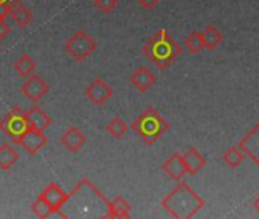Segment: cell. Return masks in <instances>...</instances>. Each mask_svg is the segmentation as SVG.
Wrapping results in <instances>:
<instances>
[{
	"mask_svg": "<svg viewBox=\"0 0 259 219\" xmlns=\"http://www.w3.org/2000/svg\"><path fill=\"white\" fill-rule=\"evenodd\" d=\"M160 204L169 216L176 219H189L206 205V201L186 181L180 180Z\"/></svg>",
	"mask_w": 259,
	"mask_h": 219,
	"instance_id": "obj_1",
	"label": "cell"
},
{
	"mask_svg": "<svg viewBox=\"0 0 259 219\" xmlns=\"http://www.w3.org/2000/svg\"><path fill=\"white\" fill-rule=\"evenodd\" d=\"M72 208H76L75 216H99L105 217L108 210V199L89 180H81L70 192L69 199Z\"/></svg>",
	"mask_w": 259,
	"mask_h": 219,
	"instance_id": "obj_2",
	"label": "cell"
},
{
	"mask_svg": "<svg viewBox=\"0 0 259 219\" xmlns=\"http://www.w3.org/2000/svg\"><path fill=\"white\" fill-rule=\"evenodd\" d=\"M182 46L166 32V29H160L159 32H156L142 46V53L160 70L168 69L182 55Z\"/></svg>",
	"mask_w": 259,
	"mask_h": 219,
	"instance_id": "obj_3",
	"label": "cell"
},
{
	"mask_svg": "<svg viewBox=\"0 0 259 219\" xmlns=\"http://www.w3.org/2000/svg\"><path fill=\"white\" fill-rule=\"evenodd\" d=\"M132 130L147 143L154 145L165 133L169 131V122L156 108H147L133 121Z\"/></svg>",
	"mask_w": 259,
	"mask_h": 219,
	"instance_id": "obj_4",
	"label": "cell"
},
{
	"mask_svg": "<svg viewBox=\"0 0 259 219\" xmlns=\"http://www.w3.org/2000/svg\"><path fill=\"white\" fill-rule=\"evenodd\" d=\"M98 49V43L84 31H76L64 43V50L78 63L85 61Z\"/></svg>",
	"mask_w": 259,
	"mask_h": 219,
	"instance_id": "obj_5",
	"label": "cell"
},
{
	"mask_svg": "<svg viewBox=\"0 0 259 219\" xmlns=\"http://www.w3.org/2000/svg\"><path fill=\"white\" fill-rule=\"evenodd\" d=\"M28 128H29V122H28L26 110L20 106H14L11 112L0 121V130H2V133L7 137H10L14 143H17L20 136Z\"/></svg>",
	"mask_w": 259,
	"mask_h": 219,
	"instance_id": "obj_6",
	"label": "cell"
},
{
	"mask_svg": "<svg viewBox=\"0 0 259 219\" xmlns=\"http://www.w3.org/2000/svg\"><path fill=\"white\" fill-rule=\"evenodd\" d=\"M49 85L48 82L40 76V75H35L32 73L26 82H23L20 85V91L23 96H26V99H29L32 103H38L48 93H49Z\"/></svg>",
	"mask_w": 259,
	"mask_h": 219,
	"instance_id": "obj_7",
	"label": "cell"
},
{
	"mask_svg": "<svg viewBox=\"0 0 259 219\" xmlns=\"http://www.w3.org/2000/svg\"><path fill=\"white\" fill-rule=\"evenodd\" d=\"M17 145H20L28 154L37 155L46 145H48V137L45 136V131L35 130V128H28L20 139L17 140Z\"/></svg>",
	"mask_w": 259,
	"mask_h": 219,
	"instance_id": "obj_8",
	"label": "cell"
},
{
	"mask_svg": "<svg viewBox=\"0 0 259 219\" xmlns=\"http://www.w3.org/2000/svg\"><path fill=\"white\" fill-rule=\"evenodd\" d=\"M84 96L93 103V105H104L107 103L111 96H113V90L111 87L102 79V78H96L93 79L84 90Z\"/></svg>",
	"mask_w": 259,
	"mask_h": 219,
	"instance_id": "obj_9",
	"label": "cell"
},
{
	"mask_svg": "<svg viewBox=\"0 0 259 219\" xmlns=\"http://www.w3.org/2000/svg\"><path fill=\"white\" fill-rule=\"evenodd\" d=\"M238 148L247 155L256 166H259V122L251 127L247 134L239 140Z\"/></svg>",
	"mask_w": 259,
	"mask_h": 219,
	"instance_id": "obj_10",
	"label": "cell"
},
{
	"mask_svg": "<svg viewBox=\"0 0 259 219\" xmlns=\"http://www.w3.org/2000/svg\"><path fill=\"white\" fill-rule=\"evenodd\" d=\"M40 196L49 204V207L52 208L54 213H60L61 208L67 204L69 199V193L64 192L57 183H51L45 187V190L40 193Z\"/></svg>",
	"mask_w": 259,
	"mask_h": 219,
	"instance_id": "obj_11",
	"label": "cell"
},
{
	"mask_svg": "<svg viewBox=\"0 0 259 219\" xmlns=\"http://www.w3.org/2000/svg\"><path fill=\"white\" fill-rule=\"evenodd\" d=\"M60 143L69 151V152H79L84 145L87 143V136L76 127H69L61 136H60Z\"/></svg>",
	"mask_w": 259,
	"mask_h": 219,
	"instance_id": "obj_12",
	"label": "cell"
},
{
	"mask_svg": "<svg viewBox=\"0 0 259 219\" xmlns=\"http://www.w3.org/2000/svg\"><path fill=\"white\" fill-rule=\"evenodd\" d=\"M162 171L165 172V175L174 181H180L183 180V177L188 174L186 172V166L183 161V154L180 152H174L171 154L162 165Z\"/></svg>",
	"mask_w": 259,
	"mask_h": 219,
	"instance_id": "obj_13",
	"label": "cell"
},
{
	"mask_svg": "<svg viewBox=\"0 0 259 219\" xmlns=\"http://www.w3.org/2000/svg\"><path fill=\"white\" fill-rule=\"evenodd\" d=\"M130 84L138 91L145 93L156 84V75L148 67H139L130 76Z\"/></svg>",
	"mask_w": 259,
	"mask_h": 219,
	"instance_id": "obj_14",
	"label": "cell"
},
{
	"mask_svg": "<svg viewBox=\"0 0 259 219\" xmlns=\"http://www.w3.org/2000/svg\"><path fill=\"white\" fill-rule=\"evenodd\" d=\"M26 115H28V122H29V127L31 128L45 131L52 124V118L46 112H43V110L37 103H34V106H31L28 110Z\"/></svg>",
	"mask_w": 259,
	"mask_h": 219,
	"instance_id": "obj_15",
	"label": "cell"
},
{
	"mask_svg": "<svg viewBox=\"0 0 259 219\" xmlns=\"http://www.w3.org/2000/svg\"><path fill=\"white\" fill-rule=\"evenodd\" d=\"M183 161H185V166H186V172L191 174V175H197L206 166L204 155L194 146H191L183 154Z\"/></svg>",
	"mask_w": 259,
	"mask_h": 219,
	"instance_id": "obj_16",
	"label": "cell"
},
{
	"mask_svg": "<svg viewBox=\"0 0 259 219\" xmlns=\"http://www.w3.org/2000/svg\"><path fill=\"white\" fill-rule=\"evenodd\" d=\"M132 216V205L122 196H116L113 201H108V210L105 217H130Z\"/></svg>",
	"mask_w": 259,
	"mask_h": 219,
	"instance_id": "obj_17",
	"label": "cell"
},
{
	"mask_svg": "<svg viewBox=\"0 0 259 219\" xmlns=\"http://www.w3.org/2000/svg\"><path fill=\"white\" fill-rule=\"evenodd\" d=\"M19 158H20V155L14 149L13 145H10V143L0 145V169L11 171V168L19 161Z\"/></svg>",
	"mask_w": 259,
	"mask_h": 219,
	"instance_id": "obj_18",
	"label": "cell"
},
{
	"mask_svg": "<svg viewBox=\"0 0 259 219\" xmlns=\"http://www.w3.org/2000/svg\"><path fill=\"white\" fill-rule=\"evenodd\" d=\"M201 38H203V44H204V49L207 50H215L224 40V35L212 25H207L203 32H201Z\"/></svg>",
	"mask_w": 259,
	"mask_h": 219,
	"instance_id": "obj_19",
	"label": "cell"
},
{
	"mask_svg": "<svg viewBox=\"0 0 259 219\" xmlns=\"http://www.w3.org/2000/svg\"><path fill=\"white\" fill-rule=\"evenodd\" d=\"M10 16H11L13 22H14L19 28L28 26V25L32 22V19H34L32 10H29L28 7H25V5H22V4L16 5V7L13 8V11H11Z\"/></svg>",
	"mask_w": 259,
	"mask_h": 219,
	"instance_id": "obj_20",
	"label": "cell"
},
{
	"mask_svg": "<svg viewBox=\"0 0 259 219\" xmlns=\"http://www.w3.org/2000/svg\"><path fill=\"white\" fill-rule=\"evenodd\" d=\"M35 69H37L35 61H34L28 53H23V55L14 63V70H16L20 76H23V78H29L32 73H35Z\"/></svg>",
	"mask_w": 259,
	"mask_h": 219,
	"instance_id": "obj_21",
	"label": "cell"
},
{
	"mask_svg": "<svg viewBox=\"0 0 259 219\" xmlns=\"http://www.w3.org/2000/svg\"><path fill=\"white\" fill-rule=\"evenodd\" d=\"M244 152L238 148V146H230L227 151H224L223 152V161L229 166V168H232V169H236V168H239L241 165H242V161H244Z\"/></svg>",
	"mask_w": 259,
	"mask_h": 219,
	"instance_id": "obj_22",
	"label": "cell"
},
{
	"mask_svg": "<svg viewBox=\"0 0 259 219\" xmlns=\"http://www.w3.org/2000/svg\"><path fill=\"white\" fill-rule=\"evenodd\" d=\"M185 47L189 53H198L204 49L203 44V38H201V32L200 31H194L191 32L186 38H185Z\"/></svg>",
	"mask_w": 259,
	"mask_h": 219,
	"instance_id": "obj_23",
	"label": "cell"
},
{
	"mask_svg": "<svg viewBox=\"0 0 259 219\" xmlns=\"http://www.w3.org/2000/svg\"><path fill=\"white\" fill-rule=\"evenodd\" d=\"M126 130H128V127H126V124H125L120 118H113V119L107 124V127H105V131H107L113 139H120V137L126 133Z\"/></svg>",
	"mask_w": 259,
	"mask_h": 219,
	"instance_id": "obj_24",
	"label": "cell"
},
{
	"mask_svg": "<svg viewBox=\"0 0 259 219\" xmlns=\"http://www.w3.org/2000/svg\"><path fill=\"white\" fill-rule=\"evenodd\" d=\"M31 208H32V213H34L35 216H38V217H49L51 214H54V211H52V208L49 207V204H48L40 195H38L37 199L32 202Z\"/></svg>",
	"mask_w": 259,
	"mask_h": 219,
	"instance_id": "obj_25",
	"label": "cell"
},
{
	"mask_svg": "<svg viewBox=\"0 0 259 219\" xmlns=\"http://www.w3.org/2000/svg\"><path fill=\"white\" fill-rule=\"evenodd\" d=\"M19 4H22V0H0V20H5Z\"/></svg>",
	"mask_w": 259,
	"mask_h": 219,
	"instance_id": "obj_26",
	"label": "cell"
},
{
	"mask_svg": "<svg viewBox=\"0 0 259 219\" xmlns=\"http://www.w3.org/2000/svg\"><path fill=\"white\" fill-rule=\"evenodd\" d=\"M119 4V0H93V5L96 7L98 11L107 14V13H111Z\"/></svg>",
	"mask_w": 259,
	"mask_h": 219,
	"instance_id": "obj_27",
	"label": "cell"
},
{
	"mask_svg": "<svg viewBox=\"0 0 259 219\" xmlns=\"http://www.w3.org/2000/svg\"><path fill=\"white\" fill-rule=\"evenodd\" d=\"M138 4L142 10L145 11H151L154 10L159 4H160V0H138Z\"/></svg>",
	"mask_w": 259,
	"mask_h": 219,
	"instance_id": "obj_28",
	"label": "cell"
},
{
	"mask_svg": "<svg viewBox=\"0 0 259 219\" xmlns=\"http://www.w3.org/2000/svg\"><path fill=\"white\" fill-rule=\"evenodd\" d=\"M10 32H11V28L5 23V20H0V41L5 40Z\"/></svg>",
	"mask_w": 259,
	"mask_h": 219,
	"instance_id": "obj_29",
	"label": "cell"
},
{
	"mask_svg": "<svg viewBox=\"0 0 259 219\" xmlns=\"http://www.w3.org/2000/svg\"><path fill=\"white\" fill-rule=\"evenodd\" d=\"M253 208L259 213V195L253 199Z\"/></svg>",
	"mask_w": 259,
	"mask_h": 219,
	"instance_id": "obj_30",
	"label": "cell"
}]
</instances>
